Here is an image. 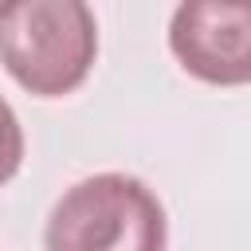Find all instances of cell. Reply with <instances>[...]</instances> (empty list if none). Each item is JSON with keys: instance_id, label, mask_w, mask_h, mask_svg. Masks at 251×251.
Listing matches in <instances>:
<instances>
[{"instance_id": "cell-1", "label": "cell", "mask_w": 251, "mask_h": 251, "mask_svg": "<svg viewBox=\"0 0 251 251\" xmlns=\"http://www.w3.org/2000/svg\"><path fill=\"white\" fill-rule=\"evenodd\" d=\"M98 59V20L82 0H20L0 8V63L35 98L78 90Z\"/></svg>"}, {"instance_id": "cell-2", "label": "cell", "mask_w": 251, "mask_h": 251, "mask_svg": "<svg viewBox=\"0 0 251 251\" xmlns=\"http://www.w3.org/2000/svg\"><path fill=\"white\" fill-rule=\"evenodd\" d=\"M169 216L157 192L129 173H94L71 184L47 224L43 251H165Z\"/></svg>"}, {"instance_id": "cell-3", "label": "cell", "mask_w": 251, "mask_h": 251, "mask_svg": "<svg viewBox=\"0 0 251 251\" xmlns=\"http://www.w3.org/2000/svg\"><path fill=\"white\" fill-rule=\"evenodd\" d=\"M169 51L208 86H243L251 78V4L192 0L169 20Z\"/></svg>"}, {"instance_id": "cell-4", "label": "cell", "mask_w": 251, "mask_h": 251, "mask_svg": "<svg viewBox=\"0 0 251 251\" xmlns=\"http://www.w3.org/2000/svg\"><path fill=\"white\" fill-rule=\"evenodd\" d=\"M20 165H24V126L12 102L0 94V188L20 173Z\"/></svg>"}]
</instances>
